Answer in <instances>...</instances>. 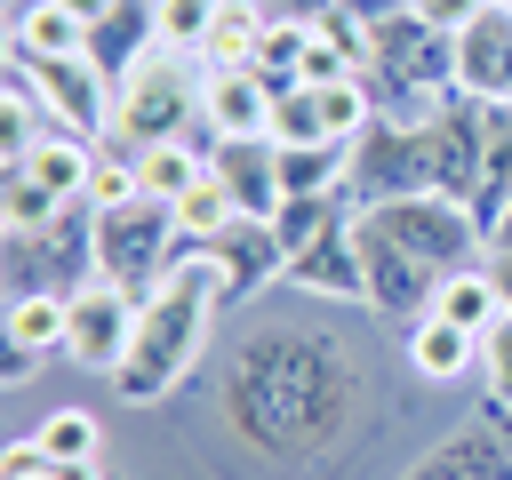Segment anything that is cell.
Returning <instances> with one entry per match:
<instances>
[{"label": "cell", "mask_w": 512, "mask_h": 480, "mask_svg": "<svg viewBox=\"0 0 512 480\" xmlns=\"http://www.w3.org/2000/svg\"><path fill=\"white\" fill-rule=\"evenodd\" d=\"M72 200H56L32 168H8V184H0V216H8V240H40L56 216H64Z\"/></svg>", "instance_id": "obj_26"}, {"label": "cell", "mask_w": 512, "mask_h": 480, "mask_svg": "<svg viewBox=\"0 0 512 480\" xmlns=\"http://www.w3.org/2000/svg\"><path fill=\"white\" fill-rule=\"evenodd\" d=\"M384 120L376 88L352 72V80H328V88H288L272 96V144H360L368 128Z\"/></svg>", "instance_id": "obj_8"}, {"label": "cell", "mask_w": 512, "mask_h": 480, "mask_svg": "<svg viewBox=\"0 0 512 480\" xmlns=\"http://www.w3.org/2000/svg\"><path fill=\"white\" fill-rule=\"evenodd\" d=\"M64 344H72V288H16L8 296V352L24 360V376H32V360H48Z\"/></svg>", "instance_id": "obj_14"}, {"label": "cell", "mask_w": 512, "mask_h": 480, "mask_svg": "<svg viewBox=\"0 0 512 480\" xmlns=\"http://www.w3.org/2000/svg\"><path fill=\"white\" fill-rule=\"evenodd\" d=\"M152 24H160V48L200 56V40H208V24H216V0H152Z\"/></svg>", "instance_id": "obj_31"}, {"label": "cell", "mask_w": 512, "mask_h": 480, "mask_svg": "<svg viewBox=\"0 0 512 480\" xmlns=\"http://www.w3.org/2000/svg\"><path fill=\"white\" fill-rule=\"evenodd\" d=\"M144 48H160V24H152V0H112V16H104V24L88 32V56H96V64L112 72V80H120V72H128V64H136Z\"/></svg>", "instance_id": "obj_22"}, {"label": "cell", "mask_w": 512, "mask_h": 480, "mask_svg": "<svg viewBox=\"0 0 512 480\" xmlns=\"http://www.w3.org/2000/svg\"><path fill=\"white\" fill-rule=\"evenodd\" d=\"M488 280H496V296H504V312H512V248H488Z\"/></svg>", "instance_id": "obj_35"}, {"label": "cell", "mask_w": 512, "mask_h": 480, "mask_svg": "<svg viewBox=\"0 0 512 480\" xmlns=\"http://www.w3.org/2000/svg\"><path fill=\"white\" fill-rule=\"evenodd\" d=\"M336 216H352V200L344 192H312V200H280V216H272V232H280V248L296 256V248H312Z\"/></svg>", "instance_id": "obj_30"}, {"label": "cell", "mask_w": 512, "mask_h": 480, "mask_svg": "<svg viewBox=\"0 0 512 480\" xmlns=\"http://www.w3.org/2000/svg\"><path fill=\"white\" fill-rule=\"evenodd\" d=\"M200 96H208V64L184 56V48H144L128 72H120V96H112V128L96 136L104 152L136 160L152 144H176V136H200Z\"/></svg>", "instance_id": "obj_4"}, {"label": "cell", "mask_w": 512, "mask_h": 480, "mask_svg": "<svg viewBox=\"0 0 512 480\" xmlns=\"http://www.w3.org/2000/svg\"><path fill=\"white\" fill-rule=\"evenodd\" d=\"M408 480H512V440L480 416V424H464L456 440H440Z\"/></svg>", "instance_id": "obj_16"}, {"label": "cell", "mask_w": 512, "mask_h": 480, "mask_svg": "<svg viewBox=\"0 0 512 480\" xmlns=\"http://www.w3.org/2000/svg\"><path fill=\"white\" fill-rule=\"evenodd\" d=\"M488 248H512V208L496 216V232H488Z\"/></svg>", "instance_id": "obj_36"}, {"label": "cell", "mask_w": 512, "mask_h": 480, "mask_svg": "<svg viewBox=\"0 0 512 480\" xmlns=\"http://www.w3.org/2000/svg\"><path fill=\"white\" fill-rule=\"evenodd\" d=\"M16 168H32L56 200H88V176H96V144L88 136H72V128H40V144L16 160Z\"/></svg>", "instance_id": "obj_19"}, {"label": "cell", "mask_w": 512, "mask_h": 480, "mask_svg": "<svg viewBox=\"0 0 512 480\" xmlns=\"http://www.w3.org/2000/svg\"><path fill=\"white\" fill-rule=\"evenodd\" d=\"M104 480H120V472H104Z\"/></svg>", "instance_id": "obj_39"}, {"label": "cell", "mask_w": 512, "mask_h": 480, "mask_svg": "<svg viewBox=\"0 0 512 480\" xmlns=\"http://www.w3.org/2000/svg\"><path fill=\"white\" fill-rule=\"evenodd\" d=\"M208 168H216V184L232 192V208L248 216V224H272L280 216V152H272V136H224L216 152H208Z\"/></svg>", "instance_id": "obj_12"}, {"label": "cell", "mask_w": 512, "mask_h": 480, "mask_svg": "<svg viewBox=\"0 0 512 480\" xmlns=\"http://www.w3.org/2000/svg\"><path fill=\"white\" fill-rule=\"evenodd\" d=\"M408 368L432 376V384H456V376L480 368V336L456 328V320H440V312H424V320H408Z\"/></svg>", "instance_id": "obj_18"}, {"label": "cell", "mask_w": 512, "mask_h": 480, "mask_svg": "<svg viewBox=\"0 0 512 480\" xmlns=\"http://www.w3.org/2000/svg\"><path fill=\"white\" fill-rule=\"evenodd\" d=\"M408 192H440V200L472 208V192H480V104L472 96H440L416 120L384 112L352 144V160H344V200L352 208L408 200Z\"/></svg>", "instance_id": "obj_2"}, {"label": "cell", "mask_w": 512, "mask_h": 480, "mask_svg": "<svg viewBox=\"0 0 512 480\" xmlns=\"http://www.w3.org/2000/svg\"><path fill=\"white\" fill-rule=\"evenodd\" d=\"M208 152H216V136L200 128V136H176V144H152V152H136V184L152 192V200H184L200 176H208Z\"/></svg>", "instance_id": "obj_20"}, {"label": "cell", "mask_w": 512, "mask_h": 480, "mask_svg": "<svg viewBox=\"0 0 512 480\" xmlns=\"http://www.w3.org/2000/svg\"><path fill=\"white\" fill-rule=\"evenodd\" d=\"M176 256H184V240H176V208L168 200L136 192L120 208H96V280H112L128 296H152Z\"/></svg>", "instance_id": "obj_6"}, {"label": "cell", "mask_w": 512, "mask_h": 480, "mask_svg": "<svg viewBox=\"0 0 512 480\" xmlns=\"http://www.w3.org/2000/svg\"><path fill=\"white\" fill-rule=\"evenodd\" d=\"M136 312H144V296H128V288H112V280H80L72 288V360L88 368V376H112L120 360H128V344H136Z\"/></svg>", "instance_id": "obj_9"}, {"label": "cell", "mask_w": 512, "mask_h": 480, "mask_svg": "<svg viewBox=\"0 0 512 480\" xmlns=\"http://www.w3.org/2000/svg\"><path fill=\"white\" fill-rule=\"evenodd\" d=\"M216 312H224V280H216V264H208L200 248H184V256L160 272V288L144 296L136 344H128V360L112 368V392H120L128 408L168 400V392L200 368V352H208V336H216Z\"/></svg>", "instance_id": "obj_3"}, {"label": "cell", "mask_w": 512, "mask_h": 480, "mask_svg": "<svg viewBox=\"0 0 512 480\" xmlns=\"http://www.w3.org/2000/svg\"><path fill=\"white\" fill-rule=\"evenodd\" d=\"M344 8H384V0H344Z\"/></svg>", "instance_id": "obj_38"}, {"label": "cell", "mask_w": 512, "mask_h": 480, "mask_svg": "<svg viewBox=\"0 0 512 480\" xmlns=\"http://www.w3.org/2000/svg\"><path fill=\"white\" fill-rule=\"evenodd\" d=\"M432 312H440V320H456V328H472V336H488V328L504 320V296H496V280H488V256H480V264H464V272H448V280H440V296H432Z\"/></svg>", "instance_id": "obj_23"}, {"label": "cell", "mask_w": 512, "mask_h": 480, "mask_svg": "<svg viewBox=\"0 0 512 480\" xmlns=\"http://www.w3.org/2000/svg\"><path fill=\"white\" fill-rule=\"evenodd\" d=\"M208 264H216V280H224V304H240V296H256L264 280H280L288 272V248H280V232L272 224H232V232H216L208 248H200Z\"/></svg>", "instance_id": "obj_13"}, {"label": "cell", "mask_w": 512, "mask_h": 480, "mask_svg": "<svg viewBox=\"0 0 512 480\" xmlns=\"http://www.w3.org/2000/svg\"><path fill=\"white\" fill-rule=\"evenodd\" d=\"M408 8H416V16L432 24V32H464V24H472V16L488 8V0H408Z\"/></svg>", "instance_id": "obj_33"}, {"label": "cell", "mask_w": 512, "mask_h": 480, "mask_svg": "<svg viewBox=\"0 0 512 480\" xmlns=\"http://www.w3.org/2000/svg\"><path fill=\"white\" fill-rule=\"evenodd\" d=\"M448 56H456V96L512 104V8L504 0H488L464 32H448Z\"/></svg>", "instance_id": "obj_10"}, {"label": "cell", "mask_w": 512, "mask_h": 480, "mask_svg": "<svg viewBox=\"0 0 512 480\" xmlns=\"http://www.w3.org/2000/svg\"><path fill=\"white\" fill-rule=\"evenodd\" d=\"M504 8H512V0H504Z\"/></svg>", "instance_id": "obj_40"}, {"label": "cell", "mask_w": 512, "mask_h": 480, "mask_svg": "<svg viewBox=\"0 0 512 480\" xmlns=\"http://www.w3.org/2000/svg\"><path fill=\"white\" fill-rule=\"evenodd\" d=\"M8 72H24L32 80V104H40V120L48 128H72V136H104L112 128V96H120V80L80 48V56H16L8 48Z\"/></svg>", "instance_id": "obj_7"}, {"label": "cell", "mask_w": 512, "mask_h": 480, "mask_svg": "<svg viewBox=\"0 0 512 480\" xmlns=\"http://www.w3.org/2000/svg\"><path fill=\"white\" fill-rule=\"evenodd\" d=\"M280 152V192L312 200V192H344V160L352 144H272Z\"/></svg>", "instance_id": "obj_25"}, {"label": "cell", "mask_w": 512, "mask_h": 480, "mask_svg": "<svg viewBox=\"0 0 512 480\" xmlns=\"http://www.w3.org/2000/svg\"><path fill=\"white\" fill-rule=\"evenodd\" d=\"M96 440H104V424H96L88 408H56V416L32 424V448H40L48 464H96Z\"/></svg>", "instance_id": "obj_29"}, {"label": "cell", "mask_w": 512, "mask_h": 480, "mask_svg": "<svg viewBox=\"0 0 512 480\" xmlns=\"http://www.w3.org/2000/svg\"><path fill=\"white\" fill-rule=\"evenodd\" d=\"M480 408H512V312L480 336Z\"/></svg>", "instance_id": "obj_32"}, {"label": "cell", "mask_w": 512, "mask_h": 480, "mask_svg": "<svg viewBox=\"0 0 512 480\" xmlns=\"http://www.w3.org/2000/svg\"><path fill=\"white\" fill-rule=\"evenodd\" d=\"M200 128L224 144V136H264L272 128V88L240 64V72H208V96H200Z\"/></svg>", "instance_id": "obj_15"}, {"label": "cell", "mask_w": 512, "mask_h": 480, "mask_svg": "<svg viewBox=\"0 0 512 480\" xmlns=\"http://www.w3.org/2000/svg\"><path fill=\"white\" fill-rule=\"evenodd\" d=\"M232 224H240V208H232V192H224V184H216V168H208V176L176 200V240H184V248H208V240H216V232H232Z\"/></svg>", "instance_id": "obj_28"}, {"label": "cell", "mask_w": 512, "mask_h": 480, "mask_svg": "<svg viewBox=\"0 0 512 480\" xmlns=\"http://www.w3.org/2000/svg\"><path fill=\"white\" fill-rule=\"evenodd\" d=\"M304 48H312V24H304V16H272L248 72H256L272 96H288V88H304Z\"/></svg>", "instance_id": "obj_24"}, {"label": "cell", "mask_w": 512, "mask_h": 480, "mask_svg": "<svg viewBox=\"0 0 512 480\" xmlns=\"http://www.w3.org/2000/svg\"><path fill=\"white\" fill-rule=\"evenodd\" d=\"M504 208H512V104H480V192H472V224L496 232Z\"/></svg>", "instance_id": "obj_17"}, {"label": "cell", "mask_w": 512, "mask_h": 480, "mask_svg": "<svg viewBox=\"0 0 512 480\" xmlns=\"http://www.w3.org/2000/svg\"><path fill=\"white\" fill-rule=\"evenodd\" d=\"M8 48H16V56H80V48H88V32H80L56 0H24V16H16V32H8Z\"/></svg>", "instance_id": "obj_27"}, {"label": "cell", "mask_w": 512, "mask_h": 480, "mask_svg": "<svg viewBox=\"0 0 512 480\" xmlns=\"http://www.w3.org/2000/svg\"><path fill=\"white\" fill-rule=\"evenodd\" d=\"M360 80L376 88V104L392 96V104H400V120L432 112L440 96H456V56H448V32H432L408 0L368 8V72H360Z\"/></svg>", "instance_id": "obj_5"}, {"label": "cell", "mask_w": 512, "mask_h": 480, "mask_svg": "<svg viewBox=\"0 0 512 480\" xmlns=\"http://www.w3.org/2000/svg\"><path fill=\"white\" fill-rule=\"evenodd\" d=\"M280 280L320 296V304H368V264H360V240H352V216H336L312 248H296Z\"/></svg>", "instance_id": "obj_11"}, {"label": "cell", "mask_w": 512, "mask_h": 480, "mask_svg": "<svg viewBox=\"0 0 512 480\" xmlns=\"http://www.w3.org/2000/svg\"><path fill=\"white\" fill-rule=\"evenodd\" d=\"M56 8H64V16H72V24H80V32H96V24H104V16H112V0H56Z\"/></svg>", "instance_id": "obj_34"}, {"label": "cell", "mask_w": 512, "mask_h": 480, "mask_svg": "<svg viewBox=\"0 0 512 480\" xmlns=\"http://www.w3.org/2000/svg\"><path fill=\"white\" fill-rule=\"evenodd\" d=\"M264 8L256 0H216V24H208V40H200V64L208 72H240V64H256V48H264Z\"/></svg>", "instance_id": "obj_21"}, {"label": "cell", "mask_w": 512, "mask_h": 480, "mask_svg": "<svg viewBox=\"0 0 512 480\" xmlns=\"http://www.w3.org/2000/svg\"><path fill=\"white\" fill-rule=\"evenodd\" d=\"M480 416H488V424H496V432L512 440V408H480Z\"/></svg>", "instance_id": "obj_37"}, {"label": "cell", "mask_w": 512, "mask_h": 480, "mask_svg": "<svg viewBox=\"0 0 512 480\" xmlns=\"http://www.w3.org/2000/svg\"><path fill=\"white\" fill-rule=\"evenodd\" d=\"M360 384H352V352L336 336L312 328H272L248 336L232 376H224V416L248 448L264 456H312L344 432Z\"/></svg>", "instance_id": "obj_1"}]
</instances>
